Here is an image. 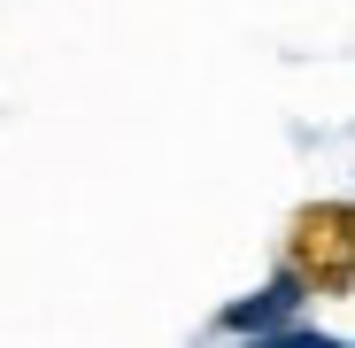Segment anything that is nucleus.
I'll use <instances>...</instances> for the list:
<instances>
[{"label": "nucleus", "mask_w": 355, "mask_h": 348, "mask_svg": "<svg viewBox=\"0 0 355 348\" xmlns=\"http://www.w3.org/2000/svg\"><path fill=\"white\" fill-rule=\"evenodd\" d=\"M278 271L293 279L302 302H347V286H355V209L347 201L293 209L286 248H278Z\"/></svg>", "instance_id": "nucleus-1"}]
</instances>
